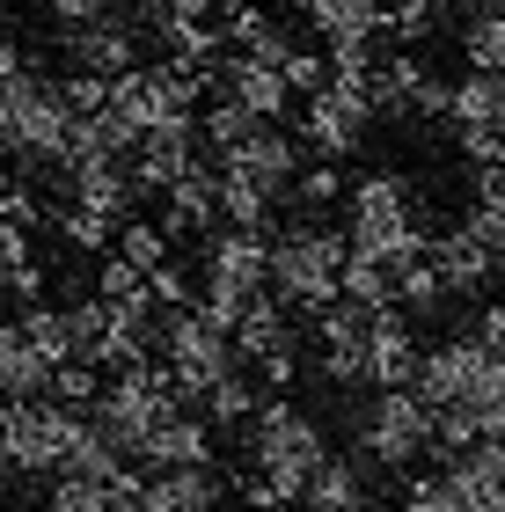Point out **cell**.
Here are the masks:
<instances>
[{"mask_svg": "<svg viewBox=\"0 0 505 512\" xmlns=\"http://www.w3.org/2000/svg\"><path fill=\"white\" fill-rule=\"evenodd\" d=\"M198 161H205V147H198V118H176V125H154V132L132 139L125 169H132V183H140V198H162L176 176L198 169Z\"/></svg>", "mask_w": 505, "mask_h": 512, "instance_id": "7c38bea8", "label": "cell"}, {"mask_svg": "<svg viewBox=\"0 0 505 512\" xmlns=\"http://www.w3.org/2000/svg\"><path fill=\"white\" fill-rule=\"evenodd\" d=\"M44 227H52L66 249H81V256H103L110 242H118V220L88 213V205H44Z\"/></svg>", "mask_w": 505, "mask_h": 512, "instance_id": "7402d4cb", "label": "cell"}, {"mask_svg": "<svg viewBox=\"0 0 505 512\" xmlns=\"http://www.w3.org/2000/svg\"><path fill=\"white\" fill-rule=\"evenodd\" d=\"M44 8H52V22L66 30V22H88V15H103L110 0H44Z\"/></svg>", "mask_w": 505, "mask_h": 512, "instance_id": "d590c367", "label": "cell"}, {"mask_svg": "<svg viewBox=\"0 0 505 512\" xmlns=\"http://www.w3.org/2000/svg\"><path fill=\"white\" fill-rule=\"evenodd\" d=\"M147 52V30H140V15H125L118 0H110L103 15H88V22H66L59 30V59L74 66V74H103V81H118L132 74Z\"/></svg>", "mask_w": 505, "mask_h": 512, "instance_id": "30bf717a", "label": "cell"}, {"mask_svg": "<svg viewBox=\"0 0 505 512\" xmlns=\"http://www.w3.org/2000/svg\"><path fill=\"white\" fill-rule=\"evenodd\" d=\"M15 264H30V227H15L8 213H0V286H8Z\"/></svg>", "mask_w": 505, "mask_h": 512, "instance_id": "836d02e7", "label": "cell"}, {"mask_svg": "<svg viewBox=\"0 0 505 512\" xmlns=\"http://www.w3.org/2000/svg\"><path fill=\"white\" fill-rule=\"evenodd\" d=\"M162 235L183 242V235H213L220 227V191H213V161H198L191 176H176L169 191H162Z\"/></svg>", "mask_w": 505, "mask_h": 512, "instance_id": "e0dca14e", "label": "cell"}, {"mask_svg": "<svg viewBox=\"0 0 505 512\" xmlns=\"http://www.w3.org/2000/svg\"><path fill=\"white\" fill-rule=\"evenodd\" d=\"M418 337H410L403 308H374V330H366V388H410L418 381Z\"/></svg>", "mask_w": 505, "mask_h": 512, "instance_id": "5bb4252c", "label": "cell"}, {"mask_svg": "<svg viewBox=\"0 0 505 512\" xmlns=\"http://www.w3.org/2000/svg\"><path fill=\"white\" fill-rule=\"evenodd\" d=\"M374 96H366V81L352 74H330L315 96H301V147H315L323 161H344L366 147V132H374Z\"/></svg>", "mask_w": 505, "mask_h": 512, "instance_id": "ba28073f", "label": "cell"}, {"mask_svg": "<svg viewBox=\"0 0 505 512\" xmlns=\"http://www.w3.org/2000/svg\"><path fill=\"white\" fill-rule=\"evenodd\" d=\"M213 81H220V96H227V103H242L249 118H264V125H279V118H286V103H293L286 74H279L271 59H249V52H227V59L213 66Z\"/></svg>", "mask_w": 505, "mask_h": 512, "instance_id": "4fadbf2b", "label": "cell"}, {"mask_svg": "<svg viewBox=\"0 0 505 512\" xmlns=\"http://www.w3.org/2000/svg\"><path fill=\"white\" fill-rule=\"evenodd\" d=\"M227 483L213 461H183V469H147L140 483V512H220Z\"/></svg>", "mask_w": 505, "mask_h": 512, "instance_id": "9a60e30c", "label": "cell"}, {"mask_svg": "<svg viewBox=\"0 0 505 512\" xmlns=\"http://www.w3.org/2000/svg\"><path fill=\"white\" fill-rule=\"evenodd\" d=\"M140 483H147V476H140V469H132V461H125V469H118V476L103 483L96 512H140Z\"/></svg>", "mask_w": 505, "mask_h": 512, "instance_id": "d6a6232c", "label": "cell"}, {"mask_svg": "<svg viewBox=\"0 0 505 512\" xmlns=\"http://www.w3.org/2000/svg\"><path fill=\"white\" fill-rule=\"evenodd\" d=\"M66 139H74V103H66V81L37 74V66H22V74L0 88V154L15 161V169H59L66 161Z\"/></svg>", "mask_w": 505, "mask_h": 512, "instance_id": "7a4b0ae2", "label": "cell"}, {"mask_svg": "<svg viewBox=\"0 0 505 512\" xmlns=\"http://www.w3.org/2000/svg\"><path fill=\"white\" fill-rule=\"evenodd\" d=\"M103 483L96 476H74V469H52V498H44V512H96Z\"/></svg>", "mask_w": 505, "mask_h": 512, "instance_id": "f546056e", "label": "cell"}, {"mask_svg": "<svg viewBox=\"0 0 505 512\" xmlns=\"http://www.w3.org/2000/svg\"><path fill=\"white\" fill-rule=\"evenodd\" d=\"M0 410H8V395H0Z\"/></svg>", "mask_w": 505, "mask_h": 512, "instance_id": "60d3db41", "label": "cell"}, {"mask_svg": "<svg viewBox=\"0 0 505 512\" xmlns=\"http://www.w3.org/2000/svg\"><path fill=\"white\" fill-rule=\"evenodd\" d=\"M8 491H15V469H8V461H0V505H8Z\"/></svg>", "mask_w": 505, "mask_h": 512, "instance_id": "8d00e7d4", "label": "cell"}, {"mask_svg": "<svg viewBox=\"0 0 505 512\" xmlns=\"http://www.w3.org/2000/svg\"><path fill=\"white\" fill-rule=\"evenodd\" d=\"M147 469H183V461H213V425L191 410H169L162 425L147 432V447H140Z\"/></svg>", "mask_w": 505, "mask_h": 512, "instance_id": "ffe728a7", "label": "cell"}, {"mask_svg": "<svg viewBox=\"0 0 505 512\" xmlns=\"http://www.w3.org/2000/svg\"><path fill=\"white\" fill-rule=\"evenodd\" d=\"M96 395H103V366H96V359H59V374H52V403L88 410Z\"/></svg>", "mask_w": 505, "mask_h": 512, "instance_id": "83f0119b", "label": "cell"}, {"mask_svg": "<svg viewBox=\"0 0 505 512\" xmlns=\"http://www.w3.org/2000/svg\"><path fill=\"white\" fill-rule=\"evenodd\" d=\"M264 403V388L242 374V366H227L220 381H205V395H198V417L205 425H249V410Z\"/></svg>", "mask_w": 505, "mask_h": 512, "instance_id": "44dd1931", "label": "cell"}, {"mask_svg": "<svg viewBox=\"0 0 505 512\" xmlns=\"http://www.w3.org/2000/svg\"><path fill=\"white\" fill-rule=\"evenodd\" d=\"M301 213H330V205L344 198V176H337V161H308L301 176H293V191H286Z\"/></svg>", "mask_w": 505, "mask_h": 512, "instance_id": "4316f807", "label": "cell"}, {"mask_svg": "<svg viewBox=\"0 0 505 512\" xmlns=\"http://www.w3.org/2000/svg\"><path fill=\"white\" fill-rule=\"evenodd\" d=\"M125 256V264H140V271H154L162 256H176V242L162 235V220H118V242H110Z\"/></svg>", "mask_w": 505, "mask_h": 512, "instance_id": "484cf974", "label": "cell"}, {"mask_svg": "<svg viewBox=\"0 0 505 512\" xmlns=\"http://www.w3.org/2000/svg\"><path fill=\"white\" fill-rule=\"evenodd\" d=\"M52 374H59V359H44L22 322H0V395H8V403L52 395Z\"/></svg>", "mask_w": 505, "mask_h": 512, "instance_id": "d6986e66", "label": "cell"}, {"mask_svg": "<svg viewBox=\"0 0 505 512\" xmlns=\"http://www.w3.org/2000/svg\"><path fill=\"white\" fill-rule=\"evenodd\" d=\"M447 286H440V271H432V256H410V264L396 271V308L403 315H440L447 308Z\"/></svg>", "mask_w": 505, "mask_h": 512, "instance_id": "d4e9b609", "label": "cell"}, {"mask_svg": "<svg viewBox=\"0 0 505 512\" xmlns=\"http://www.w3.org/2000/svg\"><path fill=\"white\" fill-rule=\"evenodd\" d=\"M344 300H359V308H396V271L381 264V256H344Z\"/></svg>", "mask_w": 505, "mask_h": 512, "instance_id": "cb8c5ba5", "label": "cell"}, {"mask_svg": "<svg viewBox=\"0 0 505 512\" xmlns=\"http://www.w3.org/2000/svg\"><path fill=\"white\" fill-rule=\"evenodd\" d=\"M257 293H271V235L257 227H213L205 235V271H198V308L220 322V330H235V315L249 308Z\"/></svg>", "mask_w": 505, "mask_h": 512, "instance_id": "5b68a950", "label": "cell"}, {"mask_svg": "<svg viewBox=\"0 0 505 512\" xmlns=\"http://www.w3.org/2000/svg\"><path fill=\"white\" fill-rule=\"evenodd\" d=\"M293 8L323 44H381L388 22V0H293Z\"/></svg>", "mask_w": 505, "mask_h": 512, "instance_id": "ac0fdd59", "label": "cell"}, {"mask_svg": "<svg viewBox=\"0 0 505 512\" xmlns=\"http://www.w3.org/2000/svg\"><path fill=\"white\" fill-rule=\"evenodd\" d=\"M249 461H257V476H264L279 498H301L308 476L330 461V439H323V425H315L301 403L264 395V403L249 410Z\"/></svg>", "mask_w": 505, "mask_h": 512, "instance_id": "277c9868", "label": "cell"}, {"mask_svg": "<svg viewBox=\"0 0 505 512\" xmlns=\"http://www.w3.org/2000/svg\"><path fill=\"white\" fill-rule=\"evenodd\" d=\"M213 169L235 176V183H249V191H264L271 205H279L293 191V176L308 169V147L293 132H279V125H249L227 154H213Z\"/></svg>", "mask_w": 505, "mask_h": 512, "instance_id": "8fae6325", "label": "cell"}, {"mask_svg": "<svg viewBox=\"0 0 505 512\" xmlns=\"http://www.w3.org/2000/svg\"><path fill=\"white\" fill-rule=\"evenodd\" d=\"M0 37H8V0H0Z\"/></svg>", "mask_w": 505, "mask_h": 512, "instance_id": "f35d334b", "label": "cell"}, {"mask_svg": "<svg viewBox=\"0 0 505 512\" xmlns=\"http://www.w3.org/2000/svg\"><path fill=\"white\" fill-rule=\"evenodd\" d=\"M81 410L52 403V395H30V403H8L0 410V461L15 476H52L59 454H66V432H74Z\"/></svg>", "mask_w": 505, "mask_h": 512, "instance_id": "9c48e42d", "label": "cell"}, {"mask_svg": "<svg viewBox=\"0 0 505 512\" xmlns=\"http://www.w3.org/2000/svg\"><path fill=\"white\" fill-rule=\"evenodd\" d=\"M147 300L154 308H191V271H183L176 256H162V264L147 271Z\"/></svg>", "mask_w": 505, "mask_h": 512, "instance_id": "4dcf8cb0", "label": "cell"}, {"mask_svg": "<svg viewBox=\"0 0 505 512\" xmlns=\"http://www.w3.org/2000/svg\"><path fill=\"white\" fill-rule=\"evenodd\" d=\"M344 242L359 256H381L388 271H403L410 256L432 249V227L418 213V183L403 169H366L359 183H344Z\"/></svg>", "mask_w": 505, "mask_h": 512, "instance_id": "6da1fadb", "label": "cell"}, {"mask_svg": "<svg viewBox=\"0 0 505 512\" xmlns=\"http://www.w3.org/2000/svg\"><path fill=\"white\" fill-rule=\"evenodd\" d=\"M293 381H301V344H279V352L257 359V388H264V395H286Z\"/></svg>", "mask_w": 505, "mask_h": 512, "instance_id": "1f68e13d", "label": "cell"}, {"mask_svg": "<svg viewBox=\"0 0 505 512\" xmlns=\"http://www.w3.org/2000/svg\"><path fill=\"white\" fill-rule=\"evenodd\" d=\"M344 256H352L344 227H323L315 213L308 220H286L279 235H271V293H279L293 315L330 308L337 286H344Z\"/></svg>", "mask_w": 505, "mask_h": 512, "instance_id": "3957f363", "label": "cell"}, {"mask_svg": "<svg viewBox=\"0 0 505 512\" xmlns=\"http://www.w3.org/2000/svg\"><path fill=\"white\" fill-rule=\"evenodd\" d=\"M462 52H469V66H484V74H505V0H484V8L462 22Z\"/></svg>", "mask_w": 505, "mask_h": 512, "instance_id": "603a6c76", "label": "cell"}, {"mask_svg": "<svg viewBox=\"0 0 505 512\" xmlns=\"http://www.w3.org/2000/svg\"><path fill=\"white\" fill-rule=\"evenodd\" d=\"M154 352H162L169 381H176V403L191 410L205 381H220L227 366H235V337L220 330L205 308H162V330H154Z\"/></svg>", "mask_w": 505, "mask_h": 512, "instance_id": "8992f818", "label": "cell"}, {"mask_svg": "<svg viewBox=\"0 0 505 512\" xmlns=\"http://www.w3.org/2000/svg\"><path fill=\"white\" fill-rule=\"evenodd\" d=\"M425 8H432V15H454V8H469V0H425Z\"/></svg>", "mask_w": 505, "mask_h": 512, "instance_id": "74e56055", "label": "cell"}, {"mask_svg": "<svg viewBox=\"0 0 505 512\" xmlns=\"http://www.w3.org/2000/svg\"><path fill=\"white\" fill-rule=\"evenodd\" d=\"M96 293H103V300H132V293H147V271L125 264L118 249H103V256H96Z\"/></svg>", "mask_w": 505, "mask_h": 512, "instance_id": "f1b7e54d", "label": "cell"}, {"mask_svg": "<svg viewBox=\"0 0 505 512\" xmlns=\"http://www.w3.org/2000/svg\"><path fill=\"white\" fill-rule=\"evenodd\" d=\"M0 293H15L22 308H30V300H44V264H37V256H30V264H15V271H8V286H0Z\"/></svg>", "mask_w": 505, "mask_h": 512, "instance_id": "e575fe53", "label": "cell"}, {"mask_svg": "<svg viewBox=\"0 0 505 512\" xmlns=\"http://www.w3.org/2000/svg\"><path fill=\"white\" fill-rule=\"evenodd\" d=\"M498 278H505V242H498Z\"/></svg>", "mask_w": 505, "mask_h": 512, "instance_id": "ab89813d", "label": "cell"}, {"mask_svg": "<svg viewBox=\"0 0 505 512\" xmlns=\"http://www.w3.org/2000/svg\"><path fill=\"white\" fill-rule=\"evenodd\" d=\"M359 454L374 469H418L432 454V403L418 388H374L359 403Z\"/></svg>", "mask_w": 505, "mask_h": 512, "instance_id": "52a82bcc", "label": "cell"}, {"mask_svg": "<svg viewBox=\"0 0 505 512\" xmlns=\"http://www.w3.org/2000/svg\"><path fill=\"white\" fill-rule=\"evenodd\" d=\"M432 271H440V286L447 293H484L491 278H498V249L491 242H476L469 227H447V235H432Z\"/></svg>", "mask_w": 505, "mask_h": 512, "instance_id": "2e32d148", "label": "cell"}]
</instances>
